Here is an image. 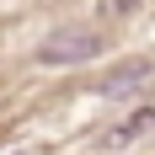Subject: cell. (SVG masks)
I'll return each mask as SVG.
<instances>
[{"mask_svg": "<svg viewBox=\"0 0 155 155\" xmlns=\"http://www.w3.org/2000/svg\"><path fill=\"white\" fill-rule=\"evenodd\" d=\"M150 80H155V64L134 59V64H123V70H112V75L102 80V96H134V91H144Z\"/></svg>", "mask_w": 155, "mask_h": 155, "instance_id": "obj_2", "label": "cell"}, {"mask_svg": "<svg viewBox=\"0 0 155 155\" xmlns=\"http://www.w3.org/2000/svg\"><path fill=\"white\" fill-rule=\"evenodd\" d=\"M134 5H139V0H112V11H134Z\"/></svg>", "mask_w": 155, "mask_h": 155, "instance_id": "obj_4", "label": "cell"}, {"mask_svg": "<svg viewBox=\"0 0 155 155\" xmlns=\"http://www.w3.org/2000/svg\"><path fill=\"white\" fill-rule=\"evenodd\" d=\"M155 128V107H139V112H128L123 123H112L107 134H102V150H128V144L139 139V134H150Z\"/></svg>", "mask_w": 155, "mask_h": 155, "instance_id": "obj_3", "label": "cell"}, {"mask_svg": "<svg viewBox=\"0 0 155 155\" xmlns=\"http://www.w3.org/2000/svg\"><path fill=\"white\" fill-rule=\"evenodd\" d=\"M102 54V32L91 27H59V32H48L43 48H38V64H48V70H64V64H86Z\"/></svg>", "mask_w": 155, "mask_h": 155, "instance_id": "obj_1", "label": "cell"}]
</instances>
